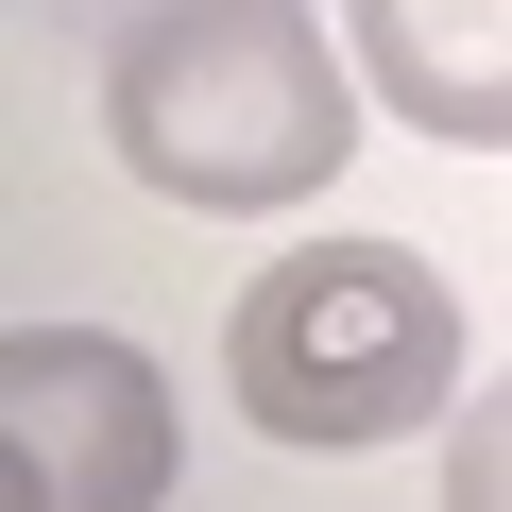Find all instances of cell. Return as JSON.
Segmentation results:
<instances>
[{"label":"cell","mask_w":512,"mask_h":512,"mask_svg":"<svg viewBox=\"0 0 512 512\" xmlns=\"http://www.w3.org/2000/svg\"><path fill=\"white\" fill-rule=\"evenodd\" d=\"M444 512H512V376L478 410H444Z\"/></svg>","instance_id":"5"},{"label":"cell","mask_w":512,"mask_h":512,"mask_svg":"<svg viewBox=\"0 0 512 512\" xmlns=\"http://www.w3.org/2000/svg\"><path fill=\"white\" fill-rule=\"evenodd\" d=\"M342 52L410 137L512 154V0H342Z\"/></svg>","instance_id":"4"},{"label":"cell","mask_w":512,"mask_h":512,"mask_svg":"<svg viewBox=\"0 0 512 512\" xmlns=\"http://www.w3.org/2000/svg\"><path fill=\"white\" fill-rule=\"evenodd\" d=\"M103 137L137 188L239 222V205H308L359 154V86H342L325 0H120Z\"/></svg>","instance_id":"1"},{"label":"cell","mask_w":512,"mask_h":512,"mask_svg":"<svg viewBox=\"0 0 512 512\" xmlns=\"http://www.w3.org/2000/svg\"><path fill=\"white\" fill-rule=\"evenodd\" d=\"M222 376L239 410L308 444V461H359V444H410L461 410V291L427 274L410 239H308L239 291L222 325Z\"/></svg>","instance_id":"2"},{"label":"cell","mask_w":512,"mask_h":512,"mask_svg":"<svg viewBox=\"0 0 512 512\" xmlns=\"http://www.w3.org/2000/svg\"><path fill=\"white\" fill-rule=\"evenodd\" d=\"M171 495V376L103 325L0 342V512H154Z\"/></svg>","instance_id":"3"}]
</instances>
